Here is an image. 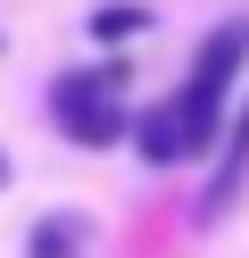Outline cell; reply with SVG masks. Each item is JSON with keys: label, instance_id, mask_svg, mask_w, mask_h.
<instances>
[{"label": "cell", "instance_id": "2", "mask_svg": "<svg viewBox=\"0 0 249 258\" xmlns=\"http://www.w3.org/2000/svg\"><path fill=\"white\" fill-rule=\"evenodd\" d=\"M50 125H58L75 150H116L125 125H133V108H125V58L50 75Z\"/></svg>", "mask_w": 249, "mask_h": 258}, {"label": "cell", "instance_id": "3", "mask_svg": "<svg viewBox=\"0 0 249 258\" xmlns=\"http://www.w3.org/2000/svg\"><path fill=\"white\" fill-rule=\"evenodd\" d=\"M125 142H133V150L149 158V167H183V158H191V142H183V117H175L166 100H158V108H133Z\"/></svg>", "mask_w": 249, "mask_h": 258}, {"label": "cell", "instance_id": "7", "mask_svg": "<svg viewBox=\"0 0 249 258\" xmlns=\"http://www.w3.org/2000/svg\"><path fill=\"white\" fill-rule=\"evenodd\" d=\"M0 191H9V150H0Z\"/></svg>", "mask_w": 249, "mask_h": 258}, {"label": "cell", "instance_id": "4", "mask_svg": "<svg viewBox=\"0 0 249 258\" xmlns=\"http://www.w3.org/2000/svg\"><path fill=\"white\" fill-rule=\"evenodd\" d=\"M241 183H249V100L232 108V134H224V175L199 191V217H224V208L241 200Z\"/></svg>", "mask_w": 249, "mask_h": 258}, {"label": "cell", "instance_id": "1", "mask_svg": "<svg viewBox=\"0 0 249 258\" xmlns=\"http://www.w3.org/2000/svg\"><path fill=\"white\" fill-rule=\"evenodd\" d=\"M241 67H249V17H224V25H208V34H199L191 75L166 92V108L183 117V142H191V158L208 150L216 134H224V108H232V84H241Z\"/></svg>", "mask_w": 249, "mask_h": 258}, {"label": "cell", "instance_id": "5", "mask_svg": "<svg viewBox=\"0 0 249 258\" xmlns=\"http://www.w3.org/2000/svg\"><path fill=\"white\" fill-rule=\"evenodd\" d=\"M83 250H92V217L83 208H50L25 233V258H83Z\"/></svg>", "mask_w": 249, "mask_h": 258}, {"label": "cell", "instance_id": "6", "mask_svg": "<svg viewBox=\"0 0 249 258\" xmlns=\"http://www.w3.org/2000/svg\"><path fill=\"white\" fill-rule=\"evenodd\" d=\"M149 34V9L141 0H108V9H92V42H133Z\"/></svg>", "mask_w": 249, "mask_h": 258}]
</instances>
